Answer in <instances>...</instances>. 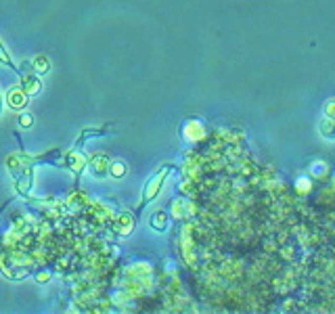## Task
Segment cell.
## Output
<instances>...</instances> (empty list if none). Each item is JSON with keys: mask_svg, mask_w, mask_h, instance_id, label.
<instances>
[{"mask_svg": "<svg viewBox=\"0 0 335 314\" xmlns=\"http://www.w3.org/2000/svg\"><path fill=\"white\" fill-rule=\"evenodd\" d=\"M168 170H170V168H162L151 180L147 182V187H145V191H143V199H140V207L147 205L149 201H153V199L157 197V193H160V189H162L164 180H166V176H168Z\"/></svg>", "mask_w": 335, "mask_h": 314, "instance_id": "obj_1", "label": "cell"}, {"mask_svg": "<svg viewBox=\"0 0 335 314\" xmlns=\"http://www.w3.org/2000/svg\"><path fill=\"white\" fill-rule=\"evenodd\" d=\"M0 63H2V65H6V67L11 69V72H15L17 76H21V69L13 63V59H11V55H8V50L4 48V44H2V42H0Z\"/></svg>", "mask_w": 335, "mask_h": 314, "instance_id": "obj_3", "label": "cell"}, {"mask_svg": "<svg viewBox=\"0 0 335 314\" xmlns=\"http://www.w3.org/2000/svg\"><path fill=\"white\" fill-rule=\"evenodd\" d=\"M327 113L331 118H335V101H331V103H327Z\"/></svg>", "mask_w": 335, "mask_h": 314, "instance_id": "obj_9", "label": "cell"}, {"mask_svg": "<svg viewBox=\"0 0 335 314\" xmlns=\"http://www.w3.org/2000/svg\"><path fill=\"white\" fill-rule=\"evenodd\" d=\"M38 67H40L38 74H46L48 72V61L44 59V57H38L36 61H34V69H38Z\"/></svg>", "mask_w": 335, "mask_h": 314, "instance_id": "obj_7", "label": "cell"}, {"mask_svg": "<svg viewBox=\"0 0 335 314\" xmlns=\"http://www.w3.org/2000/svg\"><path fill=\"white\" fill-rule=\"evenodd\" d=\"M19 124H21V128H32L34 118L30 116V113H23V116H19Z\"/></svg>", "mask_w": 335, "mask_h": 314, "instance_id": "obj_8", "label": "cell"}, {"mask_svg": "<svg viewBox=\"0 0 335 314\" xmlns=\"http://www.w3.org/2000/svg\"><path fill=\"white\" fill-rule=\"evenodd\" d=\"M2 107H4V101H2V90H0V113H2Z\"/></svg>", "mask_w": 335, "mask_h": 314, "instance_id": "obj_10", "label": "cell"}, {"mask_svg": "<svg viewBox=\"0 0 335 314\" xmlns=\"http://www.w3.org/2000/svg\"><path fill=\"white\" fill-rule=\"evenodd\" d=\"M111 174H113L116 178H122V176L126 174V165H124V163H120V161H116V163L111 165Z\"/></svg>", "mask_w": 335, "mask_h": 314, "instance_id": "obj_6", "label": "cell"}, {"mask_svg": "<svg viewBox=\"0 0 335 314\" xmlns=\"http://www.w3.org/2000/svg\"><path fill=\"white\" fill-rule=\"evenodd\" d=\"M151 226H153V229H157V231H164V229H166V214H162V212L153 214V218H151Z\"/></svg>", "mask_w": 335, "mask_h": 314, "instance_id": "obj_5", "label": "cell"}, {"mask_svg": "<svg viewBox=\"0 0 335 314\" xmlns=\"http://www.w3.org/2000/svg\"><path fill=\"white\" fill-rule=\"evenodd\" d=\"M21 88L25 94H36L40 92L42 88V82L38 80V76L36 74H32V72H21Z\"/></svg>", "mask_w": 335, "mask_h": 314, "instance_id": "obj_2", "label": "cell"}, {"mask_svg": "<svg viewBox=\"0 0 335 314\" xmlns=\"http://www.w3.org/2000/svg\"><path fill=\"white\" fill-rule=\"evenodd\" d=\"M8 103H11V107H15V109H23L25 105H28V94L25 92H11L8 94Z\"/></svg>", "mask_w": 335, "mask_h": 314, "instance_id": "obj_4", "label": "cell"}]
</instances>
